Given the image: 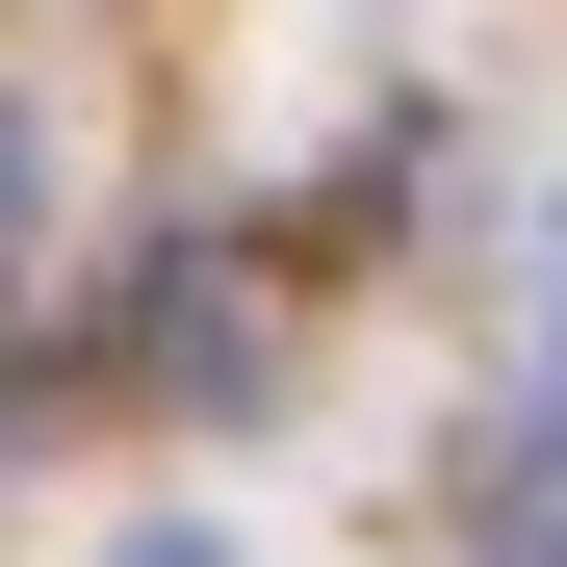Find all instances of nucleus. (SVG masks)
I'll return each mask as SVG.
<instances>
[{
    "instance_id": "nucleus-2",
    "label": "nucleus",
    "mask_w": 567,
    "mask_h": 567,
    "mask_svg": "<svg viewBox=\"0 0 567 567\" xmlns=\"http://www.w3.org/2000/svg\"><path fill=\"white\" fill-rule=\"evenodd\" d=\"M104 567H233V542H207V516H130V542H104Z\"/></svg>"
},
{
    "instance_id": "nucleus-1",
    "label": "nucleus",
    "mask_w": 567,
    "mask_h": 567,
    "mask_svg": "<svg viewBox=\"0 0 567 567\" xmlns=\"http://www.w3.org/2000/svg\"><path fill=\"white\" fill-rule=\"evenodd\" d=\"M52 233V130H27V78H0V258Z\"/></svg>"
}]
</instances>
